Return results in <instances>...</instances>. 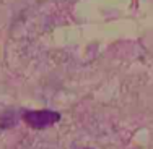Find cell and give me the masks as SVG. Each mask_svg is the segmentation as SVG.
<instances>
[{
    "label": "cell",
    "instance_id": "obj_1",
    "mask_svg": "<svg viewBox=\"0 0 153 149\" xmlns=\"http://www.w3.org/2000/svg\"><path fill=\"white\" fill-rule=\"evenodd\" d=\"M23 120L34 130H44L60 120V114L54 110H28L23 114Z\"/></svg>",
    "mask_w": 153,
    "mask_h": 149
}]
</instances>
